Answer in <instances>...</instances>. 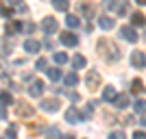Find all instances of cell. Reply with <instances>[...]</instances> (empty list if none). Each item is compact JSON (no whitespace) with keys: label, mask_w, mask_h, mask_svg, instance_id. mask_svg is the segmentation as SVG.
I'll return each mask as SVG.
<instances>
[{"label":"cell","mask_w":146,"mask_h":139,"mask_svg":"<svg viewBox=\"0 0 146 139\" xmlns=\"http://www.w3.org/2000/svg\"><path fill=\"white\" fill-rule=\"evenodd\" d=\"M66 85H68V87H74V85H79V76H76V72L66 74Z\"/></svg>","instance_id":"obj_22"},{"label":"cell","mask_w":146,"mask_h":139,"mask_svg":"<svg viewBox=\"0 0 146 139\" xmlns=\"http://www.w3.org/2000/svg\"><path fill=\"white\" fill-rule=\"evenodd\" d=\"M140 124H142V126H146V117H142V120H140Z\"/></svg>","instance_id":"obj_40"},{"label":"cell","mask_w":146,"mask_h":139,"mask_svg":"<svg viewBox=\"0 0 146 139\" xmlns=\"http://www.w3.org/2000/svg\"><path fill=\"white\" fill-rule=\"evenodd\" d=\"M135 2H137V5H146V0H135Z\"/></svg>","instance_id":"obj_41"},{"label":"cell","mask_w":146,"mask_h":139,"mask_svg":"<svg viewBox=\"0 0 146 139\" xmlns=\"http://www.w3.org/2000/svg\"><path fill=\"white\" fill-rule=\"evenodd\" d=\"M0 87H11V78L7 74H0Z\"/></svg>","instance_id":"obj_33"},{"label":"cell","mask_w":146,"mask_h":139,"mask_svg":"<svg viewBox=\"0 0 146 139\" xmlns=\"http://www.w3.org/2000/svg\"><path fill=\"white\" fill-rule=\"evenodd\" d=\"M29 94L33 98H39L44 94V83L42 80H33V83H31V87H29Z\"/></svg>","instance_id":"obj_11"},{"label":"cell","mask_w":146,"mask_h":139,"mask_svg":"<svg viewBox=\"0 0 146 139\" xmlns=\"http://www.w3.org/2000/svg\"><path fill=\"white\" fill-rule=\"evenodd\" d=\"M85 63H87V61H85V57H83V55H76L72 59V67H74V70H83Z\"/></svg>","instance_id":"obj_17"},{"label":"cell","mask_w":146,"mask_h":139,"mask_svg":"<svg viewBox=\"0 0 146 139\" xmlns=\"http://www.w3.org/2000/svg\"><path fill=\"white\" fill-rule=\"evenodd\" d=\"M116 98H118V91L113 89V87H105L103 89V100L105 102H113Z\"/></svg>","instance_id":"obj_13"},{"label":"cell","mask_w":146,"mask_h":139,"mask_svg":"<svg viewBox=\"0 0 146 139\" xmlns=\"http://www.w3.org/2000/svg\"><path fill=\"white\" fill-rule=\"evenodd\" d=\"M52 7H55L57 11H68V7H70V0H52Z\"/></svg>","instance_id":"obj_21"},{"label":"cell","mask_w":146,"mask_h":139,"mask_svg":"<svg viewBox=\"0 0 146 139\" xmlns=\"http://www.w3.org/2000/svg\"><path fill=\"white\" fill-rule=\"evenodd\" d=\"M131 91H133V94H140V91H144V83H142L140 78H135L133 83H131Z\"/></svg>","instance_id":"obj_27"},{"label":"cell","mask_w":146,"mask_h":139,"mask_svg":"<svg viewBox=\"0 0 146 139\" xmlns=\"http://www.w3.org/2000/svg\"><path fill=\"white\" fill-rule=\"evenodd\" d=\"M15 135H18V128H15V126H9V128H7V133L2 135V139H15Z\"/></svg>","instance_id":"obj_29"},{"label":"cell","mask_w":146,"mask_h":139,"mask_svg":"<svg viewBox=\"0 0 146 139\" xmlns=\"http://www.w3.org/2000/svg\"><path fill=\"white\" fill-rule=\"evenodd\" d=\"M105 7L111 9V11H116L118 15H124V13L129 11V5L124 0H105Z\"/></svg>","instance_id":"obj_3"},{"label":"cell","mask_w":146,"mask_h":139,"mask_svg":"<svg viewBox=\"0 0 146 139\" xmlns=\"http://www.w3.org/2000/svg\"><path fill=\"white\" fill-rule=\"evenodd\" d=\"M0 120H7V109L5 107H0Z\"/></svg>","instance_id":"obj_38"},{"label":"cell","mask_w":146,"mask_h":139,"mask_svg":"<svg viewBox=\"0 0 146 139\" xmlns=\"http://www.w3.org/2000/svg\"><path fill=\"white\" fill-rule=\"evenodd\" d=\"M0 13H2L5 18H11V15H13V11H11V9H9V7H5V5H2V2H0Z\"/></svg>","instance_id":"obj_34"},{"label":"cell","mask_w":146,"mask_h":139,"mask_svg":"<svg viewBox=\"0 0 146 139\" xmlns=\"http://www.w3.org/2000/svg\"><path fill=\"white\" fill-rule=\"evenodd\" d=\"M57 28H59V24H57L55 18H44L42 20V30L46 33V35H50V33H57Z\"/></svg>","instance_id":"obj_8"},{"label":"cell","mask_w":146,"mask_h":139,"mask_svg":"<svg viewBox=\"0 0 146 139\" xmlns=\"http://www.w3.org/2000/svg\"><path fill=\"white\" fill-rule=\"evenodd\" d=\"M35 67H37V70H46V67H48V61H46V59H44V57H42V59H37Z\"/></svg>","instance_id":"obj_35"},{"label":"cell","mask_w":146,"mask_h":139,"mask_svg":"<svg viewBox=\"0 0 146 139\" xmlns=\"http://www.w3.org/2000/svg\"><path fill=\"white\" fill-rule=\"evenodd\" d=\"M131 65L140 67V70H146V55H144V52H140V50L131 52Z\"/></svg>","instance_id":"obj_6"},{"label":"cell","mask_w":146,"mask_h":139,"mask_svg":"<svg viewBox=\"0 0 146 139\" xmlns=\"http://www.w3.org/2000/svg\"><path fill=\"white\" fill-rule=\"evenodd\" d=\"M42 111L46 113H57L59 111V100L52 98V100H42Z\"/></svg>","instance_id":"obj_10"},{"label":"cell","mask_w":146,"mask_h":139,"mask_svg":"<svg viewBox=\"0 0 146 139\" xmlns=\"http://www.w3.org/2000/svg\"><path fill=\"white\" fill-rule=\"evenodd\" d=\"M83 117H85V115L81 113L76 107H70V109L66 111V122H70V124H79V122H83Z\"/></svg>","instance_id":"obj_5"},{"label":"cell","mask_w":146,"mask_h":139,"mask_svg":"<svg viewBox=\"0 0 146 139\" xmlns=\"http://www.w3.org/2000/svg\"><path fill=\"white\" fill-rule=\"evenodd\" d=\"M15 115L18 117H33L35 115V109H33V104H26V102H15Z\"/></svg>","instance_id":"obj_4"},{"label":"cell","mask_w":146,"mask_h":139,"mask_svg":"<svg viewBox=\"0 0 146 139\" xmlns=\"http://www.w3.org/2000/svg\"><path fill=\"white\" fill-rule=\"evenodd\" d=\"M66 26H68V28H79V26H81V20L76 18V15H70V13H68V18H66Z\"/></svg>","instance_id":"obj_16"},{"label":"cell","mask_w":146,"mask_h":139,"mask_svg":"<svg viewBox=\"0 0 146 139\" xmlns=\"http://www.w3.org/2000/svg\"><path fill=\"white\" fill-rule=\"evenodd\" d=\"M7 5H11V7H15L18 11L26 13V5H24V2H22V0H7Z\"/></svg>","instance_id":"obj_26"},{"label":"cell","mask_w":146,"mask_h":139,"mask_svg":"<svg viewBox=\"0 0 146 139\" xmlns=\"http://www.w3.org/2000/svg\"><path fill=\"white\" fill-rule=\"evenodd\" d=\"M100 83H103V78H100L98 70H87L85 72V87L90 91H96L98 87H100Z\"/></svg>","instance_id":"obj_2"},{"label":"cell","mask_w":146,"mask_h":139,"mask_svg":"<svg viewBox=\"0 0 146 139\" xmlns=\"http://www.w3.org/2000/svg\"><path fill=\"white\" fill-rule=\"evenodd\" d=\"M48 139H63V135H61L59 126H52V128L48 130Z\"/></svg>","instance_id":"obj_28"},{"label":"cell","mask_w":146,"mask_h":139,"mask_svg":"<svg viewBox=\"0 0 146 139\" xmlns=\"http://www.w3.org/2000/svg\"><path fill=\"white\" fill-rule=\"evenodd\" d=\"M46 74H48L50 80H59L61 78V70L59 67H50V70H46Z\"/></svg>","instance_id":"obj_25"},{"label":"cell","mask_w":146,"mask_h":139,"mask_svg":"<svg viewBox=\"0 0 146 139\" xmlns=\"http://www.w3.org/2000/svg\"><path fill=\"white\" fill-rule=\"evenodd\" d=\"M98 55L103 57L105 61L113 63V61L120 59V50H118V46L113 42H109V39H100V42H98Z\"/></svg>","instance_id":"obj_1"},{"label":"cell","mask_w":146,"mask_h":139,"mask_svg":"<svg viewBox=\"0 0 146 139\" xmlns=\"http://www.w3.org/2000/svg\"><path fill=\"white\" fill-rule=\"evenodd\" d=\"M133 109H135V113L144 115L146 113V100H135V102H133Z\"/></svg>","instance_id":"obj_23"},{"label":"cell","mask_w":146,"mask_h":139,"mask_svg":"<svg viewBox=\"0 0 146 139\" xmlns=\"http://www.w3.org/2000/svg\"><path fill=\"white\" fill-rule=\"evenodd\" d=\"M13 48H15V43H13L11 39H7V42L2 43V55H5V57H9V55L13 52Z\"/></svg>","instance_id":"obj_24"},{"label":"cell","mask_w":146,"mask_h":139,"mask_svg":"<svg viewBox=\"0 0 146 139\" xmlns=\"http://www.w3.org/2000/svg\"><path fill=\"white\" fill-rule=\"evenodd\" d=\"M120 35H122V39H127V42H137V33H135V28L133 26H120Z\"/></svg>","instance_id":"obj_9"},{"label":"cell","mask_w":146,"mask_h":139,"mask_svg":"<svg viewBox=\"0 0 146 139\" xmlns=\"http://www.w3.org/2000/svg\"><path fill=\"white\" fill-rule=\"evenodd\" d=\"M0 102H2V107H9V104H15V100H13V96L9 91H2L0 94Z\"/></svg>","instance_id":"obj_19"},{"label":"cell","mask_w":146,"mask_h":139,"mask_svg":"<svg viewBox=\"0 0 146 139\" xmlns=\"http://www.w3.org/2000/svg\"><path fill=\"white\" fill-rule=\"evenodd\" d=\"M109 139H127V137H124V133H122V130H113V133L109 135Z\"/></svg>","instance_id":"obj_36"},{"label":"cell","mask_w":146,"mask_h":139,"mask_svg":"<svg viewBox=\"0 0 146 139\" xmlns=\"http://www.w3.org/2000/svg\"><path fill=\"white\" fill-rule=\"evenodd\" d=\"M133 139H146V133H144V130H135V133H133Z\"/></svg>","instance_id":"obj_37"},{"label":"cell","mask_w":146,"mask_h":139,"mask_svg":"<svg viewBox=\"0 0 146 139\" xmlns=\"http://www.w3.org/2000/svg\"><path fill=\"white\" fill-rule=\"evenodd\" d=\"M81 11L85 13L87 18H92V15H94V9H92V5H85V2H83V5H81Z\"/></svg>","instance_id":"obj_31"},{"label":"cell","mask_w":146,"mask_h":139,"mask_svg":"<svg viewBox=\"0 0 146 139\" xmlns=\"http://www.w3.org/2000/svg\"><path fill=\"white\" fill-rule=\"evenodd\" d=\"M22 30H24V33H35V24H33V22H24V24H22Z\"/></svg>","instance_id":"obj_32"},{"label":"cell","mask_w":146,"mask_h":139,"mask_svg":"<svg viewBox=\"0 0 146 139\" xmlns=\"http://www.w3.org/2000/svg\"><path fill=\"white\" fill-rule=\"evenodd\" d=\"M44 46H46V48H50V50H52V42H50V37H48V39H46V42H44Z\"/></svg>","instance_id":"obj_39"},{"label":"cell","mask_w":146,"mask_h":139,"mask_svg":"<svg viewBox=\"0 0 146 139\" xmlns=\"http://www.w3.org/2000/svg\"><path fill=\"white\" fill-rule=\"evenodd\" d=\"M63 139H74V135H66V137H63Z\"/></svg>","instance_id":"obj_42"},{"label":"cell","mask_w":146,"mask_h":139,"mask_svg":"<svg viewBox=\"0 0 146 139\" xmlns=\"http://www.w3.org/2000/svg\"><path fill=\"white\" fill-rule=\"evenodd\" d=\"M113 102H116L118 109H124V107H129V96L127 94H118V98L113 100Z\"/></svg>","instance_id":"obj_18"},{"label":"cell","mask_w":146,"mask_h":139,"mask_svg":"<svg viewBox=\"0 0 146 139\" xmlns=\"http://www.w3.org/2000/svg\"><path fill=\"white\" fill-rule=\"evenodd\" d=\"M52 59H55V63H68V55L66 52H55V57H52Z\"/></svg>","instance_id":"obj_30"},{"label":"cell","mask_w":146,"mask_h":139,"mask_svg":"<svg viewBox=\"0 0 146 139\" xmlns=\"http://www.w3.org/2000/svg\"><path fill=\"white\" fill-rule=\"evenodd\" d=\"M39 48H42V43L37 42V39H26L24 42V50L26 52H39Z\"/></svg>","instance_id":"obj_14"},{"label":"cell","mask_w":146,"mask_h":139,"mask_svg":"<svg viewBox=\"0 0 146 139\" xmlns=\"http://www.w3.org/2000/svg\"><path fill=\"white\" fill-rule=\"evenodd\" d=\"M131 24H133V26H144L146 18L142 15V13H133V15H131Z\"/></svg>","instance_id":"obj_20"},{"label":"cell","mask_w":146,"mask_h":139,"mask_svg":"<svg viewBox=\"0 0 146 139\" xmlns=\"http://www.w3.org/2000/svg\"><path fill=\"white\" fill-rule=\"evenodd\" d=\"M61 43L63 46H68V48H74V46H79V37L74 35V33H70V30H66V33H61Z\"/></svg>","instance_id":"obj_7"},{"label":"cell","mask_w":146,"mask_h":139,"mask_svg":"<svg viewBox=\"0 0 146 139\" xmlns=\"http://www.w3.org/2000/svg\"><path fill=\"white\" fill-rule=\"evenodd\" d=\"M98 26L103 30H111L116 26V22H113V18H109V15H100V18H98Z\"/></svg>","instance_id":"obj_12"},{"label":"cell","mask_w":146,"mask_h":139,"mask_svg":"<svg viewBox=\"0 0 146 139\" xmlns=\"http://www.w3.org/2000/svg\"><path fill=\"white\" fill-rule=\"evenodd\" d=\"M20 30H22V24H20V22H7V26H5V33L7 35H15V33H20Z\"/></svg>","instance_id":"obj_15"}]
</instances>
